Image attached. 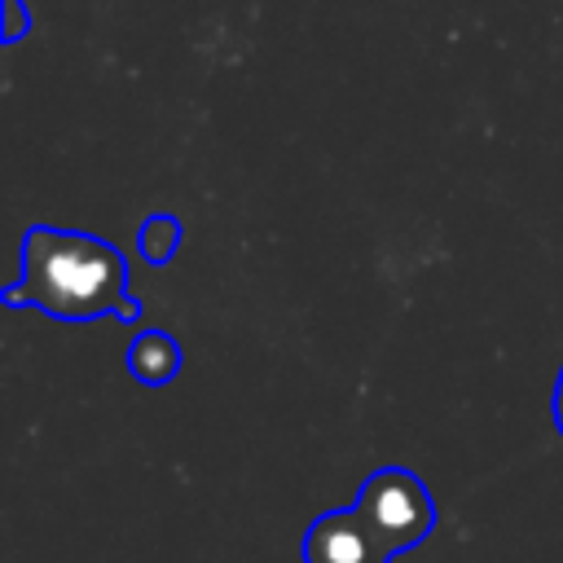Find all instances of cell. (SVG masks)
Instances as JSON below:
<instances>
[{"mask_svg": "<svg viewBox=\"0 0 563 563\" xmlns=\"http://www.w3.org/2000/svg\"><path fill=\"white\" fill-rule=\"evenodd\" d=\"M9 308H35L53 321H101L132 325L141 303L128 295V260L119 246L92 233L31 224L22 233V268L0 295Z\"/></svg>", "mask_w": 563, "mask_h": 563, "instance_id": "1", "label": "cell"}, {"mask_svg": "<svg viewBox=\"0 0 563 563\" xmlns=\"http://www.w3.org/2000/svg\"><path fill=\"white\" fill-rule=\"evenodd\" d=\"M4 4V44H18L22 35H26V26H31V13H26V4L22 0H0Z\"/></svg>", "mask_w": 563, "mask_h": 563, "instance_id": "6", "label": "cell"}, {"mask_svg": "<svg viewBox=\"0 0 563 563\" xmlns=\"http://www.w3.org/2000/svg\"><path fill=\"white\" fill-rule=\"evenodd\" d=\"M356 510L391 554L422 545L435 528V501H431L427 484L405 466H378L361 484Z\"/></svg>", "mask_w": 563, "mask_h": 563, "instance_id": "2", "label": "cell"}, {"mask_svg": "<svg viewBox=\"0 0 563 563\" xmlns=\"http://www.w3.org/2000/svg\"><path fill=\"white\" fill-rule=\"evenodd\" d=\"M180 242H185V224L176 216H163V211L145 216L136 229V251L145 264H167L180 251Z\"/></svg>", "mask_w": 563, "mask_h": 563, "instance_id": "5", "label": "cell"}, {"mask_svg": "<svg viewBox=\"0 0 563 563\" xmlns=\"http://www.w3.org/2000/svg\"><path fill=\"white\" fill-rule=\"evenodd\" d=\"M303 563H391V550L374 537L356 506L325 510L303 532Z\"/></svg>", "mask_w": 563, "mask_h": 563, "instance_id": "3", "label": "cell"}, {"mask_svg": "<svg viewBox=\"0 0 563 563\" xmlns=\"http://www.w3.org/2000/svg\"><path fill=\"white\" fill-rule=\"evenodd\" d=\"M550 413H554V427L563 435V369H559V383H554V400H550Z\"/></svg>", "mask_w": 563, "mask_h": 563, "instance_id": "7", "label": "cell"}, {"mask_svg": "<svg viewBox=\"0 0 563 563\" xmlns=\"http://www.w3.org/2000/svg\"><path fill=\"white\" fill-rule=\"evenodd\" d=\"M180 365H185V352H180V343H176L167 330H145V334H136L132 347H128V369H132V378L145 383V387L172 383V378L180 374Z\"/></svg>", "mask_w": 563, "mask_h": 563, "instance_id": "4", "label": "cell"}]
</instances>
